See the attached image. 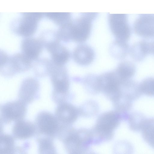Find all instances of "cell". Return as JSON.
I'll return each instance as SVG.
<instances>
[{
	"mask_svg": "<svg viewBox=\"0 0 154 154\" xmlns=\"http://www.w3.org/2000/svg\"><path fill=\"white\" fill-rule=\"evenodd\" d=\"M81 17L72 20L70 26L71 40L78 43L85 42L89 36L92 21L97 13H83Z\"/></svg>",
	"mask_w": 154,
	"mask_h": 154,
	"instance_id": "6da1fadb",
	"label": "cell"
},
{
	"mask_svg": "<svg viewBox=\"0 0 154 154\" xmlns=\"http://www.w3.org/2000/svg\"><path fill=\"white\" fill-rule=\"evenodd\" d=\"M120 120V116L116 112H109L102 114L98 119L95 127L96 134L101 140L110 139Z\"/></svg>",
	"mask_w": 154,
	"mask_h": 154,
	"instance_id": "7a4b0ae2",
	"label": "cell"
},
{
	"mask_svg": "<svg viewBox=\"0 0 154 154\" xmlns=\"http://www.w3.org/2000/svg\"><path fill=\"white\" fill-rule=\"evenodd\" d=\"M92 134L86 130H73L66 140V144L70 154L84 152L92 142Z\"/></svg>",
	"mask_w": 154,
	"mask_h": 154,
	"instance_id": "3957f363",
	"label": "cell"
},
{
	"mask_svg": "<svg viewBox=\"0 0 154 154\" xmlns=\"http://www.w3.org/2000/svg\"><path fill=\"white\" fill-rule=\"evenodd\" d=\"M22 17L16 21V26H13L14 32L19 35L28 37L35 32L38 21L42 18L44 13L24 12L21 13Z\"/></svg>",
	"mask_w": 154,
	"mask_h": 154,
	"instance_id": "277c9868",
	"label": "cell"
},
{
	"mask_svg": "<svg viewBox=\"0 0 154 154\" xmlns=\"http://www.w3.org/2000/svg\"><path fill=\"white\" fill-rule=\"evenodd\" d=\"M108 20L110 29L116 39L127 42L131 35L127 15L124 14H109Z\"/></svg>",
	"mask_w": 154,
	"mask_h": 154,
	"instance_id": "5b68a950",
	"label": "cell"
},
{
	"mask_svg": "<svg viewBox=\"0 0 154 154\" xmlns=\"http://www.w3.org/2000/svg\"><path fill=\"white\" fill-rule=\"evenodd\" d=\"M135 33L145 38H154V14H140L135 21Z\"/></svg>",
	"mask_w": 154,
	"mask_h": 154,
	"instance_id": "8992f818",
	"label": "cell"
},
{
	"mask_svg": "<svg viewBox=\"0 0 154 154\" xmlns=\"http://www.w3.org/2000/svg\"><path fill=\"white\" fill-rule=\"evenodd\" d=\"M51 69V81L54 93V95L66 93L68 90L69 84L66 75L65 68L63 66H58L54 64Z\"/></svg>",
	"mask_w": 154,
	"mask_h": 154,
	"instance_id": "52a82bcc",
	"label": "cell"
},
{
	"mask_svg": "<svg viewBox=\"0 0 154 154\" xmlns=\"http://www.w3.org/2000/svg\"><path fill=\"white\" fill-rule=\"evenodd\" d=\"M26 112L25 103L21 100L7 103L1 108V116L8 120H20L25 116Z\"/></svg>",
	"mask_w": 154,
	"mask_h": 154,
	"instance_id": "ba28073f",
	"label": "cell"
},
{
	"mask_svg": "<svg viewBox=\"0 0 154 154\" xmlns=\"http://www.w3.org/2000/svg\"><path fill=\"white\" fill-rule=\"evenodd\" d=\"M45 47L51 54L52 61L56 65L63 66L69 60L70 57L69 51L60 44L59 41L52 42Z\"/></svg>",
	"mask_w": 154,
	"mask_h": 154,
	"instance_id": "9c48e42d",
	"label": "cell"
},
{
	"mask_svg": "<svg viewBox=\"0 0 154 154\" xmlns=\"http://www.w3.org/2000/svg\"><path fill=\"white\" fill-rule=\"evenodd\" d=\"M43 45L41 40L31 38H26L22 42V53L30 61L35 60L42 51Z\"/></svg>",
	"mask_w": 154,
	"mask_h": 154,
	"instance_id": "30bf717a",
	"label": "cell"
},
{
	"mask_svg": "<svg viewBox=\"0 0 154 154\" xmlns=\"http://www.w3.org/2000/svg\"><path fill=\"white\" fill-rule=\"evenodd\" d=\"M40 130L46 134H51L56 129L58 125L56 118L51 113L46 112L39 113L36 119Z\"/></svg>",
	"mask_w": 154,
	"mask_h": 154,
	"instance_id": "8fae6325",
	"label": "cell"
},
{
	"mask_svg": "<svg viewBox=\"0 0 154 154\" xmlns=\"http://www.w3.org/2000/svg\"><path fill=\"white\" fill-rule=\"evenodd\" d=\"M73 57L78 64L86 65L91 63L93 60L94 53L92 49L86 45L78 46L74 49Z\"/></svg>",
	"mask_w": 154,
	"mask_h": 154,
	"instance_id": "7c38bea8",
	"label": "cell"
},
{
	"mask_svg": "<svg viewBox=\"0 0 154 154\" xmlns=\"http://www.w3.org/2000/svg\"><path fill=\"white\" fill-rule=\"evenodd\" d=\"M143 40L134 44L130 52L134 60L139 62L144 60L148 54L152 53V42Z\"/></svg>",
	"mask_w": 154,
	"mask_h": 154,
	"instance_id": "4fadbf2b",
	"label": "cell"
},
{
	"mask_svg": "<svg viewBox=\"0 0 154 154\" xmlns=\"http://www.w3.org/2000/svg\"><path fill=\"white\" fill-rule=\"evenodd\" d=\"M38 84L35 79L29 78L24 81L19 92L21 101L29 103L33 100L38 89Z\"/></svg>",
	"mask_w": 154,
	"mask_h": 154,
	"instance_id": "5bb4252c",
	"label": "cell"
},
{
	"mask_svg": "<svg viewBox=\"0 0 154 154\" xmlns=\"http://www.w3.org/2000/svg\"><path fill=\"white\" fill-rule=\"evenodd\" d=\"M55 114L59 120L67 123L75 121L77 116V111L72 105L67 103H62L56 108Z\"/></svg>",
	"mask_w": 154,
	"mask_h": 154,
	"instance_id": "9a60e30c",
	"label": "cell"
},
{
	"mask_svg": "<svg viewBox=\"0 0 154 154\" xmlns=\"http://www.w3.org/2000/svg\"><path fill=\"white\" fill-rule=\"evenodd\" d=\"M136 67L134 65L129 61L121 62L118 65L116 73L122 82L129 80L135 74Z\"/></svg>",
	"mask_w": 154,
	"mask_h": 154,
	"instance_id": "2e32d148",
	"label": "cell"
},
{
	"mask_svg": "<svg viewBox=\"0 0 154 154\" xmlns=\"http://www.w3.org/2000/svg\"><path fill=\"white\" fill-rule=\"evenodd\" d=\"M130 48L127 42L116 39L109 48L110 54L113 57L119 59L125 58L130 52Z\"/></svg>",
	"mask_w": 154,
	"mask_h": 154,
	"instance_id": "e0dca14e",
	"label": "cell"
},
{
	"mask_svg": "<svg viewBox=\"0 0 154 154\" xmlns=\"http://www.w3.org/2000/svg\"><path fill=\"white\" fill-rule=\"evenodd\" d=\"M34 130L33 125L30 122L23 120L18 121L14 125L13 132L20 138H25L30 136Z\"/></svg>",
	"mask_w": 154,
	"mask_h": 154,
	"instance_id": "ac0fdd59",
	"label": "cell"
},
{
	"mask_svg": "<svg viewBox=\"0 0 154 154\" xmlns=\"http://www.w3.org/2000/svg\"><path fill=\"white\" fill-rule=\"evenodd\" d=\"M140 131L144 140L154 148V118L146 119Z\"/></svg>",
	"mask_w": 154,
	"mask_h": 154,
	"instance_id": "d6986e66",
	"label": "cell"
},
{
	"mask_svg": "<svg viewBox=\"0 0 154 154\" xmlns=\"http://www.w3.org/2000/svg\"><path fill=\"white\" fill-rule=\"evenodd\" d=\"M9 61L12 68L17 71L26 70L31 66V61L23 53L13 55L9 59Z\"/></svg>",
	"mask_w": 154,
	"mask_h": 154,
	"instance_id": "ffe728a7",
	"label": "cell"
},
{
	"mask_svg": "<svg viewBox=\"0 0 154 154\" xmlns=\"http://www.w3.org/2000/svg\"><path fill=\"white\" fill-rule=\"evenodd\" d=\"M56 24L63 25L71 21V14L69 12H47L44 14Z\"/></svg>",
	"mask_w": 154,
	"mask_h": 154,
	"instance_id": "44dd1931",
	"label": "cell"
},
{
	"mask_svg": "<svg viewBox=\"0 0 154 154\" xmlns=\"http://www.w3.org/2000/svg\"><path fill=\"white\" fill-rule=\"evenodd\" d=\"M146 119L141 113L134 112L129 116L128 123L130 129L134 131H140L142 125Z\"/></svg>",
	"mask_w": 154,
	"mask_h": 154,
	"instance_id": "7402d4cb",
	"label": "cell"
},
{
	"mask_svg": "<svg viewBox=\"0 0 154 154\" xmlns=\"http://www.w3.org/2000/svg\"><path fill=\"white\" fill-rule=\"evenodd\" d=\"M139 86L142 94L149 96H154V77L144 79L139 84Z\"/></svg>",
	"mask_w": 154,
	"mask_h": 154,
	"instance_id": "603a6c76",
	"label": "cell"
},
{
	"mask_svg": "<svg viewBox=\"0 0 154 154\" xmlns=\"http://www.w3.org/2000/svg\"><path fill=\"white\" fill-rule=\"evenodd\" d=\"M76 154H96L95 153L93 152H88V151L87 150L84 152L80 153H77Z\"/></svg>",
	"mask_w": 154,
	"mask_h": 154,
	"instance_id": "cb8c5ba5",
	"label": "cell"
},
{
	"mask_svg": "<svg viewBox=\"0 0 154 154\" xmlns=\"http://www.w3.org/2000/svg\"><path fill=\"white\" fill-rule=\"evenodd\" d=\"M152 53H153L154 54V46H153V51H152Z\"/></svg>",
	"mask_w": 154,
	"mask_h": 154,
	"instance_id": "d4e9b609",
	"label": "cell"
}]
</instances>
